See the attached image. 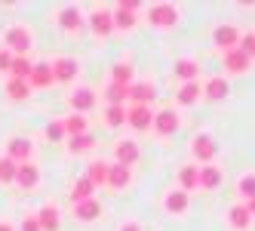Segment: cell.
Listing matches in <instances>:
<instances>
[{"label":"cell","mask_w":255,"mask_h":231,"mask_svg":"<svg viewBox=\"0 0 255 231\" xmlns=\"http://www.w3.org/2000/svg\"><path fill=\"white\" fill-rule=\"evenodd\" d=\"M148 19H151V25H157V28H172V25L178 22V9H175L172 3H154V6L148 9Z\"/></svg>","instance_id":"6da1fadb"},{"label":"cell","mask_w":255,"mask_h":231,"mask_svg":"<svg viewBox=\"0 0 255 231\" xmlns=\"http://www.w3.org/2000/svg\"><path fill=\"white\" fill-rule=\"evenodd\" d=\"M6 49H12L15 56H25V52L31 49V31L22 28V25H12L6 31Z\"/></svg>","instance_id":"7a4b0ae2"},{"label":"cell","mask_w":255,"mask_h":231,"mask_svg":"<svg viewBox=\"0 0 255 231\" xmlns=\"http://www.w3.org/2000/svg\"><path fill=\"white\" fill-rule=\"evenodd\" d=\"M126 123H129L132 130H148L154 123V114H151L148 105H129V108H126Z\"/></svg>","instance_id":"3957f363"},{"label":"cell","mask_w":255,"mask_h":231,"mask_svg":"<svg viewBox=\"0 0 255 231\" xmlns=\"http://www.w3.org/2000/svg\"><path fill=\"white\" fill-rule=\"evenodd\" d=\"M191 151H194V157H197V161L209 164L212 157L218 154V145H215V139H212V136H197V139L191 142Z\"/></svg>","instance_id":"277c9868"},{"label":"cell","mask_w":255,"mask_h":231,"mask_svg":"<svg viewBox=\"0 0 255 231\" xmlns=\"http://www.w3.org/2000/svg\"><path fill=\"white\" fill-rule=\"evenodd\" d=\"M6 151H9V154H6L9 161H22V164H28V157H31L34 145H31V139H22V136H15V139H9Z\"/></svg>","instance_id":"5b68a950"},{"label":"cell","mask_w":255,"mask_h":231,"mask_svg":"<svg viewBox=\"0 0 255 231\" xmlns=\"http://www.w3.org/2000/svg\"><path fill=\"white\" fill-rule=\"evenodd\" d=\"M15 182H19V188H25V191H31L34 185L40 182V170L34 167L31 161L28 164H19V170H15Z\"/></svg>","instance_id":"8992f818"},{"label":"cell","mask_w":255,"mask_h":231,"mask_svg":"<svg viewBox=\"0 0 255 231\" xmlns=\"http://www.w3.org/2000/svg\"><path fill=\"white\" fill-rule=\"evenodd\" d=\"M129 99H132V105H148L151 108V102L157 99V90L151 83H132L129 86Z\"/></svg>","instance_id":"52a82bcc"},{"label":"cell","mask_w":255,"mask_h":231,"mask_svg":"<svg viewBox=\"0 0 255 231\" xmlns=\"http://www.w3.org/2000/svg\"><path fill=\"white\" fill-rule=\"evenodd\" d=\"M154 130L160 136H172L178 130V114L175 111H160V114H154Z\"/></svg>","instance_id":"ba28073f"},{"label":"cell","mask_w":255,"mask_h":231,"mask_svg":"<svg viewBox=\"0 0 255 231\" xmlns=\"http://www.w3.org/2000/svg\"><path fill=\"white\" fill-rule=\"evenodd\" d=\"M135 161H138V145L135 142H129V139L117 142V164L120 167H132Z\"/></svg>","instance_id":"9c48e42d"},{"label":"cell","mask_w":255,"mask_h":231,"mask_svg":"<svg viewBox=\"0 0 255 231\" xmlns=\"http://www.w3.org/2000/svg\"><path fill=\"white\" fill-rule=\"evenodd\" d=\"M99 213H102V204H99L96 198L74 204V219H80V222H93V219L99 216Z\"/></svg>","instance_id":"30bf717a"},{"label":"cell","mask_w":255,"mask_h":231,"mask_svg":"<svg viewBox=\"0 0 255 231\" xmlns=\"http://www.w3.org/2000/svg\"><path fill=\"white\" fill-rule=\"evenodd\" d=\"M74 74H77V62L74 59H56V62H52V77H56V80L68 83Z\"/></svg>","instance_id":"8fae6325"},{"label":"cell","mask_w":255,"mask_h":231,"mask_svg":"<svg viewBox=\"0 0 255 231\" xmlns=\"http://www.w3.org/2000/svg\"><path fill=\"white\" fill-rule=\"evenodd\" d=\"M89 25H93V31L99 34V37H108V34L114 31V15H108V12L96 9V12H93V19H89Z\"/></svg>","instance_id":"7c38bea8"},{"label":"cell","mask_w":255,"mask_h":231,"mask_svg":"<svg viewBox=\"0 0 255 231\" xmlns=\"http://www.w3.org/2000/svg\"><path fill=\"white\" fill-rule=\"evenodd\" d=\"M215 43L225 46V52H228V49H237V43H240V34H237V28H231V25H222V28H215Z\"/></svg>","instance_id":"4fadbf2b"},{"label":"cell","mask_w":255,"mask_h":231,"mask_svg":"<svg viewBox=\"0 0 255 231\" xmlns=\"http://www.w3.org/2000/svg\"><path fill=\"white\" fill-rule=\"evenodd\" d=\"M52 80V65H34V71H31V80H28V86H37V90H43V86H49Z\"/></svg>","instance_id":"5bb4252c"},{"label":"cell","mask_w":255,"mask_h":231,"mask_svg":"<svg viewBox=\"0 0 255 231\" xmlns=\"http://www.w3.org/2000/svg\"><path fill=\"white\" fill-rule=\"evenodd\" d=\"M129 179H132L129 167H120V164L108 167V185H111V188H126V185H129Z\"/></svg>","instance_id":"9a60e30c"},{"label":"cell","mask_w":255,"mask_h":231,"mask_svg":"<svg viewBox=\"0 0 255 231\" xmlns=\"http://www.w3.org/2000/svg\"><path fill=\"white\" fill-rule=\"evenodd\" d=\"M96 105V96H93V90H77V93H71V108H74V114H83V111H89Z\"/></svg>","instance_id":"2e32d148"},{"label":"cell","mask_w":255,"mask_h":231,"mask_svg":"<svg viewBox=\"0 0 255 231\" xmlns=\"http://www.w3.org/2000/svg\"><path fill=\"white\" fill-rule=\"evenodd\" d=\"M246 68H249V59L243 56L240 49H228V52H225V71H234V74H243Z\"/></svg>","instance_id":"e0dca14e"},{"label":"cell","mask_w":255,"mask_h":231,"mask_svg":"<svg viewBox=\"0 0 255 231\" xmlns=\"http://www.w3.org/2000/svg\"><path fill=\"white\" fill-rule=\"evenodd\" d=\"M59 25H62L65 31H77V28L83 25V15H80V9H77V6H65V9L59 12Z\"/></svg>","instance_id":"ac0fdd59"},{"label":"cell","mask_w":255,"mask_h":231,"mask_svg":"<svg viewBox=\"0 0 255 231\" xmlns=\"http://www.w3.org/2000/svg\"><path fill=\"white\" fill-rule=\"evenodd\" d=\"M197 185L200 188H218V185H222V170L212 167V164H206L203 170H200V182Z\"/></svg>","instance_id":"d6986e66"},{"label":"cell","mask_w":255,"mask_h":231,"mask_svg":"<svg viewBox=\"0 0 255 231\" xmlns=\"http://www.w3.org/2000/svg\"><path fill=\"white\" fill-rule=\"evenodd\" d=\"M93 191H96V185H93V182H89L86 176H83V179H77V182H74V188H71V204L89 201V198H93Z\"/></svg>","instance_id":"ffe728a7"},{"label":"cell","mask_w":255,"mask_h":231,"mask_svg":"<svg viewBox=\"0 0 255 231\" xmlns=\"http://www.w3.org/2000/svg\"><path fill=\"white\" fill-rule=\"evenodd\" d=\"M228 219H231V225H234L237 231H243V228H249V222H252V216H249V210H246V204H237V207H231V213H228Z\"/></svg>","instance_id":"44dd1931"},{"label":"cell","mask_w":255,"mask_h":231,"mask_svg":"<svg viewBox=\"0 0 255 231\" xmlns=\"http://www.w3.org/2000/svg\"><path fill=\"white\" fill-rule=\"evenodd\" d=\"M37 222H40L43 231H56V228H59V210L52 207V204H46V207L37 213Z\"/></svg>","instance_id":"7402d4cb"},{"label":"cell","mask_w":255,"mask_h":231,"mask_svg":"<svg viewBox=\"0 0 255 231\" xmlns=\"http://www.w3.org/2000/svg\"><path fill=\"white\" fill-rule=\"evenodd\" d=\"M9 71H12V77L15 80H31V71H34V65L25 59V56H12V65H9Z\"/></svg>","instance_id":"603a6c76"},{"label":"cell","mask_w":255,"mask_h":231,"mask_svg":"<svg viewBox=\"0 0 255 231\" xmlns=\"http://www.w3.org/2000/svg\"><path fill=\"white\" fill-rule=\"evenodd\" d=\"M188 191H169L166 194V213H185L188 210Z\"/></svg>","instance_id":"cb8c5ba5"},{"label":"cell","mask_w":255,"mask_h":231,"mask_svg":"<svg viewBox=\"0 0 255 231\" xmlns=\"http://www.w3.org/2000/svg\"><path fill=\"white\" fill-rule=\"evenodd\" d=\"M86 179L93 185H108V164L105 161H93L86 170Z\"/></svg>","instance_id":"d4e9b609"},{"label":"cell","mask_w":255,"mask_h":231,"mask_svg":"<svg viewBox=\"0 0 255 231\" xmlns=\"http://www.w3.org/2000/svg\"><path fill=\"white\" fill-rule=\"evenodd\" d=\"M206 99H212V102H218V99H225L228 96V80L225 77H212L209 83H206Z\"/></svg>","instance_id":"484cf974"},{"label":"cell","mask_w":255,"mask_h":231,"mask_svg":"<svg viewBox=\"0 0 255 231\" xmlns=\"http://www.w3.org/2000/svg\"><path fill=\"white\" fill-rule=\"evenodd\" d=\"M62 127H65L68 136H83L86 133V117L83 114H71V117L62 120Z\"/></svg>","instance_id":"4316f807"},{"label":"cell","mask_w":255,"mask_h":231,"mask_svg":"<svg viewBox=\"0 0 255 231\" xmlns=\"http://www.w3.org/2000/svg\"><path fill=\"white\" fill-rule=\"evenodd\" d=\"M28 90H31V86H28L25 80H15V77H9V80H6V96H9L12 102L28 99Z\"/></svg>","instance_id":"83f0119b"},{"label":"cell","mask_w":255,"mask_h":231,"mask_svg":"<svg viewBox=\"0 0 255 231\" xmlns=\"http://www.w3.org/2000/svg\"><path fill=\"white\" fill-rule=\"evenodd\" d=\"M178 179H181V191H191V188H197V182H200V170H197V167H181Z\"/></svg>","instance_id":"f1b7e54d"},{"label":"cell","mask_w":255,"mask_h":231,"mask_svg":"<svg viewBox=\"0 0 255 231\" xmlns=\"http://www.w3.org/2000/svg\"><path fill=\"white\" fill-rule=\"evenodd\" d=\"M96 145V139L93 136H89V133H83V136H71V154H83V151H89V148H93Z\"/></svg>","instance_id":"f546056e"},{"label":"cell","mask_w":255,"mask_h":231,"mask_svg":"<svg viewBox=\"0 0 255 231\" xmlns=\"http://www.w3.org/2000/svg\"><path fill=\"white\" fill-rule=\"evenodd\" d=\"M197 96H200V83H197V80L185 83V86L178 90V102H181V105H194V102H197Z\"/></svg>","instance_id":"4dcf8cb0"},{"label":"cell","mask_w":255,"mask_h":231,"mask_svg":"<svg viewBox=\"0 0 255 231\" xmlns=\"http://www.w3.org/2000/svg\"><path fill=\"white\" fill-rule=\"evenodd\" d=\"M108 102H111V105H123L126 99H129V86H120V83H111V86H108Z\"/></svg>","instance_id":"1f68e13d"},{"label":"cell","mask_w":255,"mask_h":231,"mask_svg":"<svg viewBox=\"0 0 255 231\" xmlns=\"http://www.w3.org/2000/svg\"><path fill=\"white\" fill-rule=\"evenodd\" d=\"M114 83H120V86H132V65H126V62L114 65Z\"/></svg>","instance_id":"d6a6232c"},{"label":"cell","mask_w":255,"mask_h":231,"mask_svg":"<svg viewBox=\"0 0 255 231\" xmlns=\"http://www.w3.org/2000/svg\"><path fill=\"white\" fill-rule=\"evenodd\" d=\"M15 170H19V164H15V161L0 157V182H15Z\"/></svg>","instance_id":"836d02e7"},{"label":"cell","mask_w":255,"mask_h":231,"mask_svg":"<svg viewBox=\"0 0 255 231\" xmlns=\"http://www.w3.org/2000/svg\"><path fill=\"white\" fill-rule=\"evenodd\" d=\"M105 120L111 123V127H120V123L126 120V108H123V105H111V108L105 111Z\"/></svg>","instance_id":"e575fe53"},{"label":"cell","mask_w":255,"mask_h":231,"mask_svg":"<svg viewBox=\"0 0 255 231\" xmlns=\"http://www.w3.org/2000/svg\"><path fill=\"white\" fill-rule=\"evenodd\" d=\"M175 74H178V77H185V80L191 83V80H194V74H197V65H194L191 59H181V62L175 65Z\"/></svg>","instance_id":"d590c367"},{"label":"cell","mask_w":255,"mask_h":231,"mask_svg":"<svg viewBox=\"0 0 255 231\" xmlns=\"http://www.w3.org/2000/svg\"><path fill=\"white\" fill-rule=\"evenodd\" d=\"M237 49H240L246 59H255V34H243V37H240V46H237Z\"/></svg>","instance_id":"8d00e7d4"},{"label":"cell","mask_w":255,"mask_h":231,"mask_svg":"<svg viewBox=\"0 0 255 231\" xmlns=\"http://www.w3.org/2000/svg\"><path fill=\"white\" fill-rule=\"evenodd\" d=\"M132 25H135L132 12H126V9H120V6H117V15H114V28H132Z\"/></svg>","instance_id":"74e56055"},{"label":"cell","mask_w":255,"mask_h":231,"mask_svg":"<svg viewBox=\"0 0 255 231\" xmlns=\"http://www.w3.org/2000/svg\"><path fill=\"white\" fill-rule=\"evenodd\" d=\"M237 188H240V194H243V198H249V201H252V198H255V176H243Z\"/></svg>","instance_id":"f35d334b"},{"label":"cell","mask_w":255,"mask_h":231,"mask_svg":"<svg viewBox=\"0 0 255 231\" xmlns=\"http://www.w3.org/2000/svg\"><path fill=\"white\" fill-rule=\"evenodd\" d=\"M46 139H52V142L65 139V127H62V120H52L49 127H46Z\"/></svg>","instance_id":"ab89813d"},{"label":"cell","mask_w":255,"mask_h":231,"mask_svg":"<svg viewBox=\"0 0 255 231\" xmlns=\"http://www.w3.org/2000/svg\"><path fill=\"white\" fill-rule=\"evenodd\" d=\"M9 65H12V52L3 46L0 49V71H9Z\"/></svg>","instance_id":"60d3db41"},{"label":"cell","mask_w":255,"mask_h":231,"mask_svg":"<svg viewBox=\"0 0 255 231\" xmlns=\"http://www.w3.org/2000/svg\"><path fill=\"white\" fill-rule=\"evenodd\" d=\"M22 231H40V222H37V216L25 219V222H22Z\"/></svg>","instance_id":"b9f144b4"},{"label":"cell","mask_w":255,"mask_h":231,"mask_svg":"<svg viewBox=\"0 0 255 231\" xmlns=\"http://www.w3.org/2000/svg\"><path fill=\"white\" fill-rule=\"evenodd\" d=\"M120 231H141V225H138V222H123Z\"/></svg>","instance_id":"7bdbcfd3"},{"label":"cell","mask_w":255,"mask_h":231,"mask_svg":"<svg viewBox=\"0 0 255 231\" xmlns=\"http://www.w3.org/2000/svg\"><path fill=\"white\" fill-rule=\"evenodd\" d=\"M246 210H249V216H255V198H252V201L246 204Z\"/></svg>","instance_id":"ee69618b"},{"label":"cell","mask_w":255,"mask_h":231,"mask_svg":"<svg viewBox=\"0 0 255 231\" xmlns=\"http://www.w3.org/2000/svg\"><path fill=\"white\" fill-rule=\"evenodd\" d=\"M0 231H15V228H12L9 222H0Z\"/></svg>","instance_id":"f6af8a7d"}]
</instances>
